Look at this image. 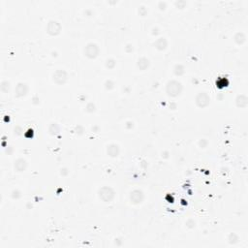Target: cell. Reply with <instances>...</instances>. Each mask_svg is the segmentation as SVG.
I'll use <instances>...</instances> for the list:
<instances>
[{
	"mask_svg": "<svg viewBox=\"0 0 248 248\" xmlns=\"http://www.w3.org/2000/svg\"><path fill=\"white\" fill-rule=\"evenodd\" d=\"M182 88L183 87H182V84L180 82L175 80H172L170 82H168V83L166 85V92L171 97H176V96H178L181 93Z\"/></svg>",
	"mask_w": 248,
	"mask_h": 248,
	"instance_id": "obj_1",
	"label": "cell"
},
{
	"mask_svg": "<svg viewBox=\"0 0 248 248\" xmlns=\"http://www.w3.org/2000/svg\"><path fill=\"white\" fill-rule=\"evenodd\" d=\"M115 196L114 190L110 186H102L98 190V197L104 203H110Z\"/></svg>",
	"mask_w": 248,
	"mask_h": 248,
	"instance_id": "obj_2",
	"label": "cell"
},
{
	"mask_svg": "<svg viewBox=\"0 0 248 248\" xmlns=\"http://www.w3.org/2000/svg\"><path fill=\"white\" fill-rule=\"evenodd\" d=\"M99 53H100V49L98 47V45L92 42L87 44L83 48V54L87 58H90V59H94L97 57L99 55Z\"/></svg>",
	"mask_w": 248,
	"mask_h": 248,
	"instance_id": "obj_3",
	"label": "cell"
},
{
	"mask_svg": "<svg viewBox=\"0 0 248 248\" xmlns=\"http://www.w3.org/2000/svg\"><path fill=\"white\" fill-rule=\"evenodd\" d=\"M52 80L54 83H56L58 85H62L65 83L67 82L68 80V74L65 70H61L58 69L56 71H54L53 76H52Z\"/></svg>",
	"mask_w": 248,
	"mask_h": 248,
	"instance_id": "obj_4",
	"label": "cell"
},
{
	"mask_svg": "<svg viewBox=\"0 0 248 248\" xmlns=\"http://www.w3.org/2000/svg\"><path fill=\"white\" fill-rule=\"evenodd\" d=\"M195 103L196 105L198 106L199 108H206L209 105L210 103V97L209 95L207 94L205 91H202V92H199L197 94L196 98H195Z\"/></svg>",
	"mask_w": 248,
	"mask_h": 248,
	"instance_id": "obj_5",
	"label": "cell"
},
{
	"mask_svg": "<svg viewBox=\"0 0 248 248\" xmlns=\"http://www.w3.org/2000/svg\"><path fill=\"white\" fill-rule=\"evenodd\" d=\"M61 24H60L57 21L52 19L49 21L47 24V32L50 36H56L60 32H61Z\"/></svg>",
	"mask_w": 248,
	"mask_h": 248,
	"instance_id": "obj_6",
	"label": "cell"
},
{
	"mask_svg": "<svg viewBox=\"0 0 248 248\" xmlns=\"http://www.w3.org/2000/svg\"><path fill=\"white\" fill-rule=\"evenodd\" d=\"M129 199L133 205H139L141 203H143V201L144 199V192L140 189H134L133 191H131V193L129 195Z\"/></svg>",
	"mask_w": 248,
	"mask_h": 248,
	"instance_id": "obj_7",
	"label": "cell"
},
{
	"mask_svg": "<svg viewBox=\"0 0 248 248\" xmlns=\"http://www.w3.org/2000/svg\"><path fill=\"white\" fill-rule=\"evenodd\" d=\"M28 92V85L25 83H19L16 85V88H15V96L17 98L23 97L27 94Z\"/></svg>",
	"mask_w": 248,
	"mask_h": 248,
	"instance_id": "obj_8",
	"label": "cell"
},
{
	"mask_svg": "<svg viewBox=\"0 0 248 248\" xmlns=\"http://www.w3.org/2000/svg\"><path fill=\"white\" fill-rule=\"evenodd\" d=\"M27 168V161L24 158H18L14 162V169L18 173H22Z\"/></svg>",
	"mask_w": 248,
	"mask_h": 248,
	"instance_id": "obj_9",
	"label": "cell"
},
{
	"mask_svg": "<svg viewBox=\"0 0 248 248\" xmlns=\"http://www.w3.org/2000/svg\"><path fill=\"white\" fill-rule=\"evenodd\" d=\"M106 151H107V154L110 156V157H117L120 152L119 145L116 144H110L109 145H107Z\"/></svg>",
	"mask_w": 248,
	"mask_h": 248,
	"instance_id": "obj_10",
	"label": "cell"
},
{
	"mask_svg": "<svg viewBox=\"0 0 248 248\" xmlns=\"http://www.w3.org/2000/svg\"><path fill=\"white\" fill-rule=\"evenodd\" d=\"M154 48L158 50H164L167 49L168 47V42H167L166 38L164 37H161V38H158L156 41L154 42Z\"/></svg>",
	"mask_w": 248,
	"mask_h": 248,
	"instance_id": "obj_11",
	"label": "cell"
},
{
	"mask_svg": "<svg viewBox=\"0 0 248 248\" xmlns=\"http://www.w3.org/2000/svg\"><path fill=\"white\" fill-rule=\"evenodd\" d=\"M149 59L146 57H141L139 58L138 62H137V67H138L141 71H144L149 67Z\"/></svg>",
	"mask_w": 248,
	"mask_h": 248,
	"instance_id": "obj_12",
	"label": "cell"
},
{
	"mask_svg": "<svg viewBox=\"0 0 248 248\" xmlns=\"http://www.w3.org/2000/svg\"><path fill=\"white\" fill-rule=\"evenodd\" d=\"M236 103L237 105V107L244 108L247 105V98L245 95H239L236 99Z\"/></svg>",
	"mask_w": 248,
	"mask_h": 248,
	"instance_id": "obj_13",
	"label": "cell"
},
{
	"mask_svg": "<svg viewBox=\"0 0 248 248\" xmlns=\"http://www.w3.org/2000/svg\"><path fill=\"white\" fill-rule=\"evenodd\" d=\"M60 131V127L57 123H52L49 126V134L52 136H55L59 133Z\"/></svg>",
	"mask_w": 248,
	"mask_h": 248,
	"instance_id": "obj_14",
	"label": "cell"
},
{
	"mask_svg": "<svg viewBox=\"0 0 248 248\" xmlns=\"http://www.w3.org/2000/svg\"><path fill=\"white\" fill-rule=\"evenodd\" d=\"M234 39H235V42H236L237 45H241V44H243V43L245 42L246 37H245L244 33H242V32H237V33L235 35Z\"/></svg>",
	"mask_w": 248,
	"mask_h": 248,
	"instance_id": "obj_15",
	"label": "cell"
},
{
	"mask_svg": "<svg viewBox=\"0 0 248 248\" xmlns=\"http://www.w3.org/2000/svg\"><path fill=\"white\" fill-rule=\"evenodd\" d=\"M173 71L175 76H182L185 72V68L182 64H175Z\"/></svg>",
	"mask_w": 248,
	"mask_h": 248,
	"instance_id": "obj_16",
	"label": "cell"
},
{
	"mask_svg": "<svg viewBox=\"0 0 248 248\" xmlns=\"http://www.w3.org/2000/svg\"><path fill=\"white\" fill-rule=\"evenodd\" d=\"M0 90L2 91L3 93H8L10 90V83L8 80H3L1 82V85H0Z\"/></svg>",
	"mask_w": 248,
	"mask_h": 248,
	"instance_id": "obj_17",
	"label": "cell"
},
{
	"mask_svg": "<svg viewBox=\"0 0 248 248\" xmlns=\"http://www.w3.org/2000/svg\"><path fill=\"white\" fill-rule=\"evenodd\" d=\"M115 65H116V62H115V60L114 58H109V59L106 60V62H105V66H106V68H108V69L114 68Z\"/></svg>",
	"mask_w": 248,
	"mask_h": 248,
	"instance_id": "obj_18",
	"label": "cell"
},
{
	"mask_svg": "<svg viewBox=\"0 0 248 248\" xmlns=\"http://www.w3.org/2000/svg\"><path fill=\"white\" fill-rule=\"evenodd\" d=\"M228 240H229V242H230L231 244H235V243H236V242H237V240H239V236H237L236 234H234V233H233V234L230 235V236H229V239H228Z\"/></svg>",
	"mask_w": 248,
	"mask_h": 248,
	"instance_id": "obj_19",
	"label": "cell"
},
{
	"mask_svg": "<svg viewBox=\"0 0 248 248\" xmlns=\"http://www.w3.org/2000/svg\"><path fill=\"white\" fill-rule=\"evenodd\" d=\"M185 225L187 228H189V229H193V228L196 226V222L193 219H188L185 222Z\"/></svg>",
	"mask_w": 248,
	"mask_h": 248,
	"instance_id": "obj_20",
	"label": "cell"
},
{
	"mask_svg": "<svg viewBox=\"0 0 248 248\" xmlns=\"http://www.w3.org/2000/svg\"><path fill=\"white\" fill-rule=\"evenodd\" d=\"M114 83L113 80H106V83H105V87L107 88V89H109V90L113 89V88H114Z\"/></svg>",
	"mask_w": 248,
	"mask_h": 248,
	"instance_id": "obj_21",
	"label": "cell"
},
{
	"mask_svg": "<svg viewBox=\"0 0 248 248\" xmlns=\"http://www.w3.org/2000/svg\"><path fill=\"white\" fill-rule=\"evenodd\" d=\"M85 110L87 113H93L95 110V105L93 103H88L87 105V108H85Z\"/></svg>",
	"mask_w": 248,
	"mask_h": 248,
	"instance_id": "obj_22",
	"label": "cell"
},
{
	"mask_svg": "<svg viewBox=\"0 0 248 248\" xmlns=\"http://www.w3.org/2000/svg\"><path fill=\"white\" fill-rule=\"evenodd\" d=\"M207 144H209V143H207V141L206 139H201L199 141V143H198V144H199V146H200L201 148H206Z\"/></svg>",
	"mask_w": 248,
	"mask_h": 248,
	"instance_id": "obj_23",
	"label": "cell"
},
{
	"mask_svg": "<svg viewBox=\"0 0 248 248\" xmlns=\"http://www.w3.org/2000/svg\"><path fill=\"white\" fill-rule=\"evenodd\" d=\"M138 11H139V14L141 15V17H144L146 15V13H148V10L145 9L144 6H140L139 9H138Z\"/></svg>",
	"mask_w": 248,
	"mask_h": 248,
	"instance_id": "obj_24",
	"label": "cell"
},
{
	"mask_svg": "<svg viewBox=\"0 0 248 248\" xmlns=\"http://www.w3.org/2000/svg\"><path fill=\"white\" fill-rule=\"evenodd\" d=\"M21 196H22V195H21V192H19L18 189L14 190V191L12 192V194H11V197H12L13 199H19Z\"/></svg>",
	"mask_w": 248,
	"mask_h": 248,
	"instance_id": "obj_25",
	"label": "cell"
},
{
	"mask_svg": "<svg viewBox=\"0 0 248 248\" xmlns=\"http://www.w3.org/2000/svg\"><path fill=\"white\" fill-rule=\"evenodd\" d=\"M14 134L16 136H21L22 134V129L21 126H16L14 129Z\"/></svg>",
	"mask_w": 248,
	"mask_h": 248,
	"instance_id": "obj_26",
	"label": "cell"
},
{
	"mask_svg": "<svg viewBox=\"0 0 248 248\" xmlns=\"http://www.w3.org/2000/svg\"><path fill=\"white\" fill-rule=\"evenodd\" d=\"M175 5L178 8H179V9H183L184 8V6L186 5V2L185 1H175Z\"/></svg>",
	"mask_w": 248,
	"mask_h": 248,
	"instance_id": "obj_27",
	"label": "cell"
},
{
	"mask_svg": "<svg viewBox=\"0 0 248 248\" xmlns=\"http://www.w3.org/2000/svg\"><path fill=\"white\" fill-rule=\"evenodd\" d=\"M60 175H68V170L66 169V168H63V169H61L60 170Z\"/></svg>",
	"mask_w": 248,
	"mask_h": 248,
	"instance_id": "obj_28",
	"label": "cell"
},
{
	"mask_svg": "<svg viewBox=\"0 0 248 248\" xmlns=\"http://www.w3.org/2000/svg\"><path fill=\"white\" fill-rule=\"evenodd\" d=\"M84 15H87V17H90V16H92V12H91V10H85Z\"/></svg>",
	"mask_w": 248,
	"mask_h": 248,
	"instance_id": "obj_29",
	"label": "cell"
},
{
	"mask_svg": "<svg viewBox=\"0 0 248 248\" xmlns=\"http://www.w3.org/2000/svg\"><path fill=\"white\" fill-rule=\"evenodd\" d=\"M166 7V3L165 2H159V8L162 10V9H165Z\"/></svg>",
	"mask_w": 248,
	"mask_h": 248,
	"instance_id": "obj_30",
	"label": "cell"
}]
</instances>
